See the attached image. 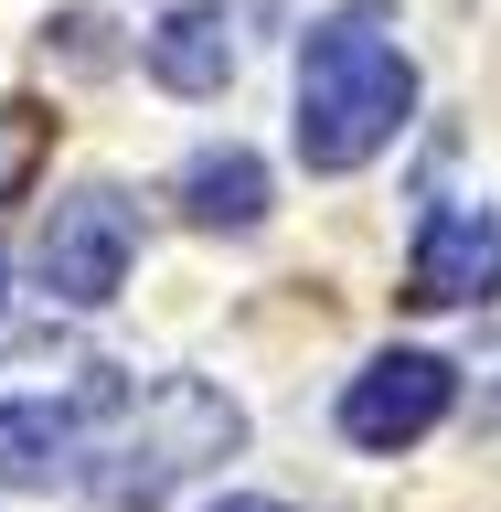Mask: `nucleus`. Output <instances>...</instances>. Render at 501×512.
Wrapping results in <instances>:
<instances>
[{
	"mask_svg": "<svg viewBox=\"0 0 501 512\" xmlns=\"http://www.w3.org/2000/svg\"><path fill=\"white\" fill-rule=\"evenodd\" d=\"M235 438H246V416L203 374H150V384L96 374V438L75 491H86V512H160L192 470L235 459Z\"/></svg>",
	"mask_w": 501,
	"mask_h": 512,
	"instance_id": "nucleus-1",
	"label": "nucleus"
},
{
	"mask_svg": "<svg viewBox=\"0 0 501 512\" xmlns=\"http://www.w3.org/2000/svg\"><path fill=\"white\" fill-rule=\"evenodd\" d=\"M32 139H43V118H32V107H0V192L32 171Z\"/></svg>",
	"mask_w": 501,
	"mask_h": 512,
	"instance_id": "nucleus-9",
	"label": "nucleus"
},
{
	"mask_svg": "<svg viewBox=\"0 0 501 512\" xmlns=\"http://www.w3.org/2000/svg\"><path fill=\"white\" fill-rule=\"evenodd\" d=\"M448 406H459V363L395 342V352H374V363L342 384V438L374 448V459H395V448H416Z\"/></svg>",
	"mask_w": 501,
	"mask_h": 512,
	"instance_id": "nucleus-4",
	"label": "nucleus"
},
{
	"mask_svg": "<svg viewBox=\"0 0 501 512\" xmlns=\"http://www.w3.org/2000/svg\"><path fill=\"white\" fill-rule=\"evenodd\" d=\"M501 288V214L491 203H427L406 256V299L416 310H480Z\"/></svg>",
	"mask_w": 501,
	"mask_h": 512,
	"instance_id": "nucleus-5",
	"label": "nucleus"
},
{
	"mask_svg": "<svg viewBox=\"0 0 501 512\" xmlns=\"http://www.w3.org/2000/svg\"><path fill=\"white\" fill-rule=\"evenodd\" d=\"M214 512H288V502H267V491H224Z\"/></svg>",
	"mask_w": 501,
	"mask_h": 512,
	"instance_id": "nucleus-11",
	"label": "nucleus"
},
{
	"mask_svg": "<svg viewBox=\"0 0 501 512\" xmlns=\"http://www.w3.org/2000/svg\"><path fill=\"white\" fill-rule=\"evenodd\" d=\"M86 438H96V374L75 395H22V406H0V480L11 491L86 480Z\"/></svg>",
	"mask_w": 501,
	"mask_h": 512,
	"instance_id": "nucleus-6",
	"label": "nucleus"
},
{
	"mask_svg": "<svg viewBox=\"0 0 501 512\" xmlns=\"http://www.w3.org/2000/svg\"><path fill=\"white\" fill-rule=\"evenodd\" d=\"M416 118V64L395 43V0H342L299 32V160L320 182H342L363 160L395 150Z\"/></svg>",
	"mask_w": 501,
	"mask_h": 512,
	"instance_id": "nucleus-2",
	"label": "nucleus"
},
{
	"mask_svg": "<svg viewBox=\"0 0 501 512\" xmlns=\"http://www.w3.org/2000/svg\"><path fill=\"white\" fill-rule=\"evenodd\" d=\"M171 203H182L192 235H256V224H267V160L235 150V139H224V150H192Z\"/></svg>",
	"mask_w": 501,
	"mask_h": 512,
	"instance_id": "nucleus-8",
	"label": "nucleus"
},
{
	"mask_svg": "<svg viewBox=\"0 0 501 512\" xmlns=\"http://www.w3.org/2000/svg\"><path fill=\"white\" fill-rule=\"evenodd\" d=\"M128 256H139L128 192L86 182V192H64L54 214H43V288H54L64 310H107V299L128 288Z\"/></svg>",
	"mask_w": 501,
	"mask_h": 512,
	"instance_id": "nucleus-3",
	"label": "nucleus"
},
{
	"mask_svg": "<svg viewBox=\"0 0 501 512\" xmlns=\"http://www.w3.org/2000/svg\"><path fill=\"white\" fill-rule=\"evenodd\" d=\"M480 374H491V384H480V416L501 427V342H491V363H480Z\"/></svg>",
	"mask_w": 501,
	"mask_h": 512,
	"instance_id": "nucleus-10",
	"label": "nucleus"
},
{
	"mask_svg": "<svg viewBox=\"0 0 501 512\" xmlns=\"http://www.w3.org/2000/svg\"><path fill=\"white\" fill-rule=\"evenodd\" d=\"M139 64H150V86H171V96H224L235 86V11H224V0H182V11L139 43Z\"/></svg>",
	"mask_w": 501,
	"mask_h": 512,
	"instance_id": "nucleus-7",
	"label": "nucleus"
}]
</instances>
